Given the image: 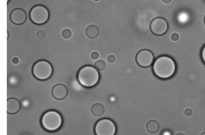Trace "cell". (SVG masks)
<instances>
[{"instance_id": "cell-1", "label": "cell", "mask_w": 205, "mask_h": 135, "mask_svg": "<svg viewBox=\"0 0 205 135\" xmlns=\"http://www.w3.org/2000/svg\"><path fill=\"white\" fill-rule=\"evenodd\" d=\"M153 72L156 77L161 79H168L173 76L177 70L174 60L170 57L162 56L154 61Z\"/></svg>"}, {"instance_id": "cell-2", "label": "cell", "mask_w": 205, "mask_h": 135, "mask_svg": "<svg viewBox=\"0 0 205 135\" xmlns=\"http://www.w3.org/2000/svg\"><path fill=\"white\" fill-rule=\"evenodd\" d=\"M77 78L79 83L83 86L92 88L98 84L100 75L96 68L91 65H86L80 69Z\"/></svg>"}, {"instance_id": "cell-3", "label": "cell", "mask_w": 205, "mask_h": 135, "mask_svg": "<svg viewBox=\"0 0 205 135\" xmlns=\"http://www.w3.org/2000/svg\"><path fill=\"white\" fill-rule=\"evenodd\" d=\"M43 129L49 132H54L61 127L63 118L61 115L55 110H49L43 114L41 119Z\"/></svg>"}, {"instance_id": "cell-4", "label": "cell", "mask_w": 205, "mask_h": 135, "mask_svg": "<svg viewBox=\"0 0 205 135\" xmlns=\"http://www.w3.org/2000/svg\"><path fill=\"white\" fill-rule=\"evenodd\" d=\"M32 74L39 80H47L53 74L52 65L46 60H39L33 65Z\"/></svg>"}, {"instance_id": "cell-5", "label": "cell", "mask_w": 205, "mask_h": 135, "mask_svg": "<svg viewBox=\"0 0 205 135\" xmlns=\"http://www.w3.org/2000/svg\"><path fill=\"white\" fill-rule=\"evenodd\" d=\"M49 10L43 5L33 6L29 12L30 20L33 23L38 25L45 24L49 19Z\"/></svg>"}, {"instance_id": "cell-6", "label": "cell", "mask_w": 205, "mask_h": 135, "mask_svg": "<svg viewBox=\"0 0 205 135\" xmlns=\"http://www.w3.org/2000/svg\"><path fill=\"white\" fill-rule=\"evenodd\" d=\"M116 132L115 123L108 118L99 120L95 126V133L96 135H114Z\"/></svg>"}, {"instance_id": "cell-7", "label": "cell", "mask_w": 205, "mask_h": 135, "mask_svg": "<svg viewBox=\"0 0 205 135\" xmlns=\"http://www.w3.org/2000/svg\"><path fill=\"white\" fill-rule=\"evenodd\" d=\"M155 57L153 53L148 50H142L136 56L137 64L144 68H148L154 63Z\"/></svg>"}, {"instance_id": "cell-8", "label": "cell", "mask_w": 205, "mask_h": 135, "mask_svg": "<svg viewBox=\"0 0 205 135\" xmlns=\"http://www.w3.org/2000/svg\"><path fill=\"white\" fill-rule=\"evenodd\" d=\"M150 28L153 34L157 36H162L167 32L168 24L165 19L162 17H156L152 21Z\"/></svg>"}, {"instance_id": "cell-9", "label": "cell", "mask_w": 205, "mask_h": 135, "mask_svg": "<svg viewBox=\"0 0 205 135\" xmlns=\"http://www.w3.org/2000/svg\"><path fill=\"white\" fill-rule=\"evenodd\" d=\"M10 19L13 24L17 25H20L25 22L27 15L24 10L20 8H16L11 11Z\"/></svg>"}, {"instance_id": "cell-10", "label": "cell", "mask_w": 205, "mask_h": 135, "mask_svg": "<svg viewBox=\"0 0 205 135\" xmlns=\"http://www.w3.org/2000/svg\"><path fill=\"white\" fill-rule=\"evenodd\" d=\"M51 93L55 99L61 100L66 97L68 94V90L65 86L59 84L54 86L52 88Z\"/></svg>"}, {"instance_id": "cell-11", "label": "cell", "mask_w": 205, "mask_h": 135, "mask_svg": "<svg viewBox=\"0 0 205 135\" xmlns=\"http://www.w3.org/2000/svg\"><path fill=\"white\" fill-rule=\"evenodd\" d=\"M20 109V102L15 98H10L7 101V111L10 114L17 113Z\"/></svg>"}, {"instance_id": "cell-12", "label": "cell", "mask_w": 205, "mask_h": 135, "mask_svg": "<svg viewBox=\"0 0 205 135\" xmlns=\"http://www.w3.org/2000/svg\"><path fill=\"white\" fill-rule=\"evenodd\" d=\"M99 29L95 25H90L86 30V34L90 38H95L99 34Z\"/></svg>"}, {"instance_id": "cell-13", "label": "cell", "mask_w": 205, "mask_h": 135, "mask_svg": "<svg viewBox=\"0 0 205 135\" xmlns=\"http://www.w3.org/2000/svg\"><path fill=\"white\" fill-rule=\"evenodd\" d=\"M104 107L101 104H95L92 106L91 111L95 116H101L104 112Z\"/></svg>"}, {"instance_id": "cell-14", "label": "cell", "mask_w": 205, "mask_h": 135, "mask_svg": "<svg viewBox=\"0 0 205 135\" xmlns=\"http://www.w3.org/2000/svg\"><path fill=\"white\" fill-rule=\"evenodd\" d=\"M146 128L148 131L151 133H155L159 130V125L155 120H151L147 123Z\"/></svg>"}, {"instance_id": "cell-15", "label": "cell", "mask_w": 205, "mask_h": 135, "mask_svg": "<svg viewBox=\"0 0 205 135\" xmlns=\"http://www.w3.org/2000/svg\"><path fill=\"white\" fill-rule=\"evenodd\" d=\"M106 63L104 61L102 60H99L96 61L95 63V68L98 69V71H102L106 68Z\"/></svg>"}, {"instance_id": "cell-16", "label": "cell", "mask_w": 205, "mask_h": 135, "mask_svg": "<svg viewBox=\"0 0 205 135\" xmlns=\"http://www.w3.org/2000/svg\"><path fill=\"white\" fill-rule=\"evenodd\" d=\"M72 33L70 30L69 29H65L62 32V36L64 38H69L71 36Z\"/></svg>"}, {"instance_id": "cell-17", "label": "cell", "mask_w": 205, "mask_h": 135, "mask_svg": "<svg viewBox=\"0 0 205 135\" xmlns=\"http://www.w3.org/2000/svg\"><path fill=\"white\" fill-rule=\"evenodd\" d=\"M36 36L40 40H43L46 37V32L43 30H40L36 34Z\"/></svg>"}, {"instance_id": "cell-18", "label": "cell", "mask_w": 205, "mask_h": 135, "mask_svg": "<svg viewBox=\"0 0 205 135\" xmlns=\"http://www.w3.org/2000/svg\"><path fill=\"white\" fill-rule=\"evenodd\" d=\"M107 60L110 63H114L116 60V58L114 55H109V56L108 57Z\"/></svg>"}, {"instance_id": "cell-19", "label": "cell", "mask_w": 205, "mask_h": 135, "mask_svg": "<svg viewBox=\"0 0 205 135\" xmlns=\"http://www.w3.org/2000/svg\"><path fill=\"white\" fill-rule=\"evenodd\" d=\"M171 39L173 41H178L179 40V35L177 33H173L171 36Z\"/></svg>"}, {"instance_id": "cell-20", "label": "cell", "mask_w": 205, "mask_h": 135, "mask_svg": "<svg viewBox=\"0 0 205 135\" xmlns=\"http://www.w3.org/2000/svg\"><path fill=\"white\" fill-rule=\"evenodd\" d=\"M192 110L191 109L187 108L184 111V114L187 116H190L192 114Z\"/></svg>"}, {"instance_id": "cell-21", "label": "cell", "mask_w": 205, "mask_h": 135, "mask_svg": "<svg viewBox=\"0 0 205 135\" xmlns=\"http://www.w3.org/2000/svg\"><path fill=\"white\" fill-rule=\"evenodd\" d=\"M99 54L98 53V52H94L91 54V57L92 59H93L94 60H96L98 59L99 58Z\"/></svg>"}, {"instance_id": "cell-22", "label": "cell", "mask_w": 205, "mask_h": 135, "mask_svg": "<svg viewBox=\"0 0 205 135\" xmlns=\"http://www.w3.org/2000/svg\"><path fill=\"white\" fill-rule=\"evenodd\" d=\"M201 58H202L203 63L205 64V45L202 49V52H201Z\"/></svg>"}, {"instance_id": "cell-23", "label": "cell", "mask_w": 205, "mask_h": 135, "mask_svg": "<svg viewBox=\"0 0 205 135\" xmlns=\"http://www.w3.org/2000/svg\"><path fill=\"white\" fill-rule=\"evenodd\" d=\"M12 61L14 64H17L19 62V59L17 58V57H14Z\"/></svg>"}, {"instance_id": "cell-24", "label": "cell", "mask_w": 205, "mask_h": 135, "mask_svg": "<svg viewBox=\"0 0 205 135\" xmlns=\"http://www.w3.org/2000/svg\"><path fill=\"white\" fill-rule=\"evenodd\" d=\"M162 134L163 135H171V133L170 132L168 131V130H165V131H164Z\"/></svg>"}, {"instance_id": "cell-25", "label": "cell", "mask_w": 205, "mask_h": 135, "mask_svg": "<svg viewBox=\"0 0 205 135\" xmlns=\"http://www.w3.org/2000/svg\"><path fill=\"white\" fill-rule=\"evenodd\" d=\"M162 2H164V3L168 4L172 1V0H162Z\"/></svg>"}, {"instance_id": "cell-26", "label": "cell", "mask_w": 205, "mask_h": 135, "mask_svg": "<svg viewBox=\"0 0 205 135\" xmlns=\"http://www.w3.org/2000/svg\"><path fill=\"white\" fill-rule=\"evenodd\" d=\"M10 0H7V3H8V2H9Z\"/></svg>"}, {"instance_id": "cell-27", "label": "cell", "mask_w": 205, "mask_h": 135, "mask_svg": "<svg viewBox=\"0 0 205 135\" xmlns=\"http://www.w3.org/2000/svg\"><path fill=\"white\" fill-rule=\"evenodd\" d=\"M95 1H99V0H94Z\"/></svg>"}, {"instance_id": "cell-28", "label": "cell", "mask_w": 205, "mask_h": 135, "mask_svg": "<svg viewBox=\"0 0 205 135\" xmlns=\"http://www.w3.org/2000/svg\"><path fill=\"white\" fill-rule=\"evenodd\" d=\"M204 22H205V19H204Z\"/></svg>"}]
</instances>
